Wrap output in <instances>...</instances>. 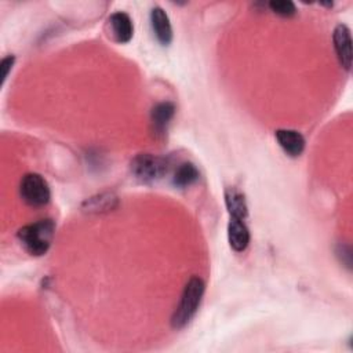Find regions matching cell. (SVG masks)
Masks as SVG:
<instances>
[{"mask_svg": "<svg viewBox=\"0 0 353 353\" xmlns=\"http://www.w3.org/2000/svg\"><path fill=\"white\" fill-rule=\"evenodd\" d=\"M204 291H205V284L200 277L193 276L189 279V281L183 287L179 302L171 316L172 328L181 330L190 323V320L194 317L196 312L199 310Z\"/></svg>", "mask_w": 353, "mask_h": 353, "instance_id": "cell-1", "label": "cell"}, {"mask_svg": "<svg viewBox=\"0 0 353 353\" xmlns=\"http://www.w3.org/2000/svg\"><path fill=\"white\" fill-rule=\"evenodd\" d=\"M55 223L52 219H40L37 222L22 226L17 232V237L26 252L34 256L44 255L52 241Z\"/></svg>", "mask_w": 353, "mask_h": 353, "instance_id": "cell-2", "label": "cell"}, {"mask_svg": "<svg viewBox=\"0 0 353 353\" xmlns=\"http://www.w3.org/2000/svg\"><path fill=\"white\" fill-rule=\"evenodd\" d=\"M130 168L138 181L150 183L160 179L167 172V161L150 153H139L131 160Z\"/></svg>", "mask_w": 353, "mask_h": 353, "instance_id": "cell-3", "label": "cell"}, {"mask_svg": "<svg viewBox=\"0 0 353 353\" xmlns=\"http://www.w3.org/2000/svg\"><path fill=\"white\" fill-rule=\"evenodd\" d=\"M19 193L22 200L32 207L46 205L51 197L47 181L37 172H29L22 176Z\"/></svg>", "mask_w": 353, "mask_h": 353, "instance_id": "cell-4", "label": "cell"}, {"mask_svg": "<svg viewBox=\"0 0 353 353\" xmlns=\"http://www.w3.org/2000/svg\"><path fill=\"white\" fill-rule=\"evenodd\" d=\"M332 40H334V47H335V51H336L341 65L346 70H350V66H352V36H350L349 28L345 23L336 25L334 29V33H332Z\"/></svg>", "mask_w": 353, "mask_h": 353, "instance_id": "cell-5", "label": "cell"}, {"mask_svg": "<svg viewBox=\"0 0 353 353\" xmlns=\"http://www.w3.org/2000/svg\"><path fill=\"white\" fill-rule=\"evenodd\" d=\"M108 25H109L110 33L116 41L128 43L132 39L134 25H132V21L128 14H125L123 11L113 12L108 19Z\"/></svg>", "mask_w": 353, "mask_h": 353, "instance_id": "cell-6", "label": "cell"}, {"mask_svg": "<svg viewBox=\"0 0 353 353\" xmlns=\"http://www.w3.org/2000/svg\"><path fill=\"white\" fill-rule=\"evenodd\" d=\"M274 137L280 148L291 157L299 156L305 149V138L301 132L295 130H288V128L277 130Z\"/></svg>", "mask_w": 353, "mask_h": 353, "instance_id": "cell-7", "label": "cell"}, {"mask_svg": "<svg viewBox=\"0 0 353 353\" xmlns=\"http://www.w3.org/2000/svg\"><path fill=\"white\" fill-rule=\"evenodd\" d=\"M150 23L154 36L163 46H168L172 40V26L167 12L161 7H154L150 11Z\"/></svg>", "mask_w": 353, "mask_h": 353, "instance_id": "cell-8", "label": "cell"}, {"mask_svg": "<svg viewBox=\"0 0 353 353\" xmlns=\"http://www.w3.org/2000/svg\"><path fill=\"white\" fill-rule=\"evenodd\" d=\"M174 114H175V106L172 102L165 101L153 106L150 112V121L156 135H164L167 132V128Z\"/></svg>", "mask_w": 353, "mask_h": 353, "instance_id": "cell-9", "label": "cell"}, {"mask_svg": "<svg viewBox=\"0 0 353 353\" xmlns=\"http://www.w3.org/2000/svg\"><path fill=\"white\" fill-rule=\"evenodd\" d=\"M228 240L230 247L237 252H241L248 247L250 230L243 219L230 218L228 223Z\"/></svg>", "mask_w": 353, "mask_h": 353, "instance_id": "cell-10", "label": "cell"}, {"mask_svg": "<svg viewBox=\"0 0 353 353\" xmlns=\"http://www.w3.org/2000/svg\"><path fill=\"white\" fill-rule=\"evenodd\" d=\"M225 204L230 218L243 219V221L247 218L248 208H247L245 197L236 188H228L225 190Z\"/></svg>", "mask_w": 353, "mask_h": 353, "instance_id": "cell-11", "label": "cell"}, {"mask_svg": "<svg viewBox=\"0 0 353 353\" xmlns=\"http://www.w3.org/2000/svg\"><path fill=\"white\" fill-rule=\"evenodd\" d=\"M117 205V197L112 193H101L87 199L83 203V210L87 212L112 211Z\"/></svg>", "mask_w": 353, "mask_h": 353, "instance_id": "cell-12", "label": "cell"}, {"mask_svg": "<svg viewBox=\"0 0 353 353\" xmlns=\"http://www.w3.org/2000/svg\"><path fill=\"white\" fill-rule=\"evenodd\" d=\"M199 179V170L192 163H182L174 172L172 182L178 188H188Z\"/></svg>", "mask_w": 353, "mask_h": 353, "instance_id": "cell-13", "label": "cell"}, {"mask_svg": "<svg viewBox=\"0 0 353 353\" xmlns=\"http://www.w3.org/2000/svg\"><path fill=\"white\" fill-rule=\"evenodd\" d=\"M268 6H269L270 11H273L274 14H277L280 17H292L296 12L295 4L290 0H273Z\"/></svg>", "mask_w": 353, "mask_h": 353, "instance_id": "cell-14", "label": "cell"}, {"mask_svg": "<svg viewBox=\"0 0 353 353\" xmlns=\"http://www.w3.org/2000/svg\"><path fill=\"white\" fill-rule=\"evenodd\" d=\"M14 61H15V58L12 57V55H10V57H6V58H3V61H1V80H3V83H4V80L7 79V76H8V72L11 70V68H12V65H14Z\"/></svg>", "mask_w": 353, "mask_h": 353, "instance_id": "cell-15", "label": "cell"}]
</instances>
